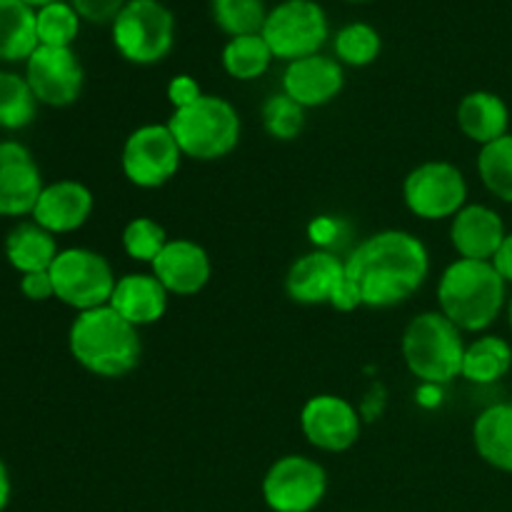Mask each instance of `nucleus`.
I'll list each match as a JSON object with an SVG mask.
<instances>
[{
	"mask_svg": "<svg viewBox=\"0 0 512 512\" xmlns=\"http://www.w3.org/2000/svg\"><path fill=\"white\" fill-rule=\"evenodd\" d=\"M430 273L423 240L408 230H380L345 260V278L358 305L393 308L405 303Z\"/></svg>",
	"mask_w": 512,
	"mask_h": 512,
	"instance_id": "1",
	"label": "nucleus"
},
{
	"mask_svg": "<svg viewBox=\"0 0 512 512\" xmlns=\"http://www.w3.org/2000/svg\"><path fill=\"white\" fill-rule=\"evenodd\" d=\"M508 303V283L490 260L458 258L438 285L440 313L463 333H480L498 320Z\"/></svg>",
	"mask_w": 512,
	"mask_h": 512,
	"instance_id": "2",
	"label": "nucleus"
},
{
	"mask_svg": "<svg viewBox=\"0 0 512 512\" xmlns=\"http://www.w3.org/2000/svg\"><path fill=\"white\" fill-rule=\"evenodd\" d=\"M68 348L75 363L98 378H123L135 370L143 353L138 328L110 305L78 313L70 325Z\"/></svg>",
	"mask_w": 512,
	"mask_h": 512,
	"instance_id": "3",
	"label": "nucleus"
},
{
	"mask_svg": "<svg viewBox=\"0 0 512 512\" xmlns=\"http://www.w3.org/2000/svg\"><path fill=\"white\" fill-rule=\"evenodd\" d=\"M403 358L425 385H448L463 373L465 340L443 313H420L403 333Z\"/></svg>",
	"mask_w": 512,
	"mask_h": 512,
	"instance_id": "4",
	"label": "nucleus"
},
{
	"mask_svg": "<svg viewBox=\"0 0 512 512\" xmlns=\"http://www.w3.org/2000/svg\"><path fill=\"white\" fill-rule=\"evenodd\" d=\"M168 128L183 155L195 160H220L238 145L240 115L225 98L203 93L188 108L173 110Z\"/></svg>",
	"mask_w": 512,
	"mask_h": 512,
	"instance_id": "5",
	"label": "nucleus"
},
{
	"mask_svg": "<svg viewBox=\"0 0 512 512\" xmlns=\"http://www.w3.org/2000/svg\"><path fill=\"white\" fill-rule=\"evenodd\" d=\"M113 45L128 63L155 65L175 43V18L160 0H128L113 20Z\"/></svg>",
	"mask_w": 512,
	"mask_h": 512,
	"instance_id": "6",
	"label": "nucleus"
},
{
	"mask_svg": "<svg viewBox=\"0 0 512 512\" xmlns=\"http://www.w3.org/2000/svg\"><path fill=\"white\" fill-rule=\"evenodd\" d=\"M260 35L273 50V58L293 63L320 53L330 38V23L323 5L315 0H283L268 10Z\"/></svg>",
	"mask_w": 512,
	"mask_h": 512,
	"instance_id": "7",
	"label": "nucleus"
},
{
	"mask_svg": "<svg viewBox=\"0 0 512 512\" xmlns=\"http://www.w3.org/2000/svg\"><path fill=\"white\" fill-rule=\"evenodd\" d=\"M55 298L78 313L103 308L113 298L118 278L108 260L88 248H65L50 265Z\"/></svg>",
	"mask_w": 512,
	"mask_h": 512,
	"instance_id": "8",
	"label": "nucleus"
},
{
	"mask_svg": "<svg viewBox=\"0 0 512 512\" xmlns=\"http://www.w3.org/2000/svg\"><path fill=\"white\" fill-rule=\"evenodd\" d=\"M328 493V475L308 455L275 460L263 478V500L273 512H313Z\"/></svg>",
	"mask_w": 512,
	"mask_h": 512,
	"instance_id": "9",
	"label": "nucleus"
},
{
	"mask_svg": "<svg viewBox=\"0 0 512 512\" xmlns=\"http://www.w3.org/2000/svg\"><path fill=\"white\" fill-rule=\"evenodd\" d=\"M405 205L423 220L455 218L468 200V183L460 168L445 160H430L410 170L403 183Z\"/></svg>",
	"mask_w": 512,
	"mask_h": 512,
	"instance_id": "10",
	"label": "nucleus"
},
{
	"mask_svg": "<svg viewBox=\"0 0 512 512\" xmlns=\"http://www.w3.org/2000/svg\"><path fill=\"white\" fill-rule=\"evenodd\" d=\"M180 160H183V150L170 133L168 123L140 125L128 135L123 155H120L125 178L145 190L160 188L170 178H175Z\"/></svg>",
	"mask_w": 512,
	"mask_h": 512,
	"instance_id": "11",
	"label": "nucleus"
},
{
	"mask_svg": "<svg viewBox=\"0 0 512 512\" xmlns=\"http://www.w3.org/2000/svg\"><path fill=\"white\" fill-rule=\"evenodd\" d=\"M25 80L40 105L68 108L83 93L85 73L73 48H50L38 45L25 60Z\"/></svg>",
	"mask_w": 512,
	"mask_h": 512,
	"instance_id": "12",
	"label": "nucleus"
},
{
	"mask_svg": "<svg viewBox=\"0 0 512 512\" xmlns=\"http://www.w3.org/2000/svg\"><path fill=\"white\" fill-rule=\"evenodd\" d=\"M300 428L310 445L325 453H345L360 438V415L338 395H315L303 405Z\"/></svg>",
	"mask_w": 512,
	"mask_h": 512,
	"instance_id": "13",
	"label": "nucleus"
},
{
	"mask_svg": "<svg viewBox=\"0 0 512 512\" xmlns=\"http://www.w3.org/2000/svg\"><path fill=\"white\" fill-rule=\"evenodd\" d=\"M285 290L298 305H333L338 308L345 290V260L330 250H313L295 260L285 278Z\"/></svg>",
	"mask_w": 512,
	"mask_h": 512,
	"instance_id": "14",
	"label": "nucleus"
},
{
	"mask_svg": "<svg viewBox=\"0 0 512 512\" xmlns=\"http://www.w3.org/2000/svg\"><path fill=\"white\" fill-rule=\"evenodd\" d=\"M43 188V175L33 153L18 140H0V215H33Z\"/></svg>",
	"mask_w": 512,
	"mask_h": 512,
	"instance_id": "15",
	"label": "nucleus"
},
{
	"mask_svg": "<svg viewBox=\"0 0 512 512\" xmlns=\"http://www.w3.org/2000/svg\"><path fill=\"white\" fill-rule=\"evenodd\" d=\"M345 85L343 65L338 58L315 53L288 63L283 73V93L303 108H320L340 95Z\"/></svg>",
	"mask_w": 512,
	"mask_h": 512,
	"instance_id": "16",
	"label": "nucleus"
},
{
	"mask_svg": "<svg viewBox=\"0 0 512 512\" xmlns=\"http://www.w3.org/2000/svg\"><path fill=\"white\" fill-rule=\"evenodd\" d=\"M93 213V193L78 180H55L45 185L30 218L53 235L83 228Z\"/></svg>",
	"mask_w": 512,
	"mask_h": 512,
	"instance_id": "17",
	"label": "nucleus"
},
{
	"mask_svg": "<svg viewBox=\"0 0 512 512\" xmlns=\"http://www.w3.org/2000/svg\"><path fill=\"white\" fill-rule=\"evenodd\" d=\"M153 275L173 295H195L208 285L210 258L193 240H168L163 253L153 260Z\"/></svg>",
	"mask_w": 512,
	"mask_h": 512,
	"instance_id": "18",
	"label": "nucleus"
},
{
	"mask_svg": "<svg viewBox=\"0 0 512 512\" xmlns=\"http://www.w3.org/2000/svg\"><path fill=\"white\" fill-rule=\"evenodd\" d=\"M505 235L503 218L488 205H465L450 225L453 248L468 260H493Z\"/></svg>",
	"mask_w": 512,
	"mask_h": 512,
	"instance_id": "19",
	"label": "nucleus"
},
{
	"mask_svg": "<svg viewBox=\"0 0 512 512\" xmlns=\"http://www.w3.org/2000/svg\"><path fill=\"white\" fill-rule=\"evenodd\" d=\"M168 290L163 288L155 275L130 273L115 283L110 308L123 315L130 325L143 328V325L158 323L168 310Z\"/></svg>",
	"mask_w": 512,
	"mask_h": 512,
	"instance_id": "20",
	"label": "nucleus"
},
{
	"mask_svg": "<svg viewBox=\"0 0 512 512\" xmlns=\"http://www.w3.org/2000/svg\"><path fill=\"white\" fill-rule=\"evenodd\" d=\"M510 110L500 95L490 90H475L468 93L458 105V128L473 143L483 145L495 143L498 138L508 135Z\"/></svg>",
	"mask_w": 512,
	"mask_h": 512,
	"instance_id": "21",
	"label": "nucleus"
},
{
	"mask_svg": "<svg viewBox=\"0 0 512 512\" xmlns=\"http://www.w3.org/2000/svg\"><path fill=\"white\" fill-rule=\"evenodd\" d=\"M473 443L490 468L512 473V403L490 405L478 415Z\"/></svg>",
	"mask_w": 512,
	"mask_h": 512,
	"instance_id": "22",
	"label": "nucleus"
},
{
	"mask_svg": "<svg viewBox=\"0 0 512 512\" xmlns=\"http://www.w3.org/2000/svg\"><path fill=\"white\" fill-rule=\"evenodd\" d=\"M58 253L60 250L58 243H55V235L40 228L35 220L18 223L5 238V258H8L10 268L18 270L20 275L50 270Z\"/></svg>",
	"mask_w": 512,
	"mask_h": 512,
	"instance_id": "23",
	"label": "nucleus"
},
{
	"mask_svg": "<svg viewBox=\"0 0 512 512\" xmlns=\"http://www.w3.org/2000/svg\"><path fill=\"white\" fill-rule=\"evenodd\" d=\"M38 45L35 10L20 0H0V63L28 60Z\"/></svg>",
	"mask_w": 512,
	"mask_h": 512,
	"instance_id": "24",
	"label": "nucleus"
},
{
	"mask_svg": "<svg viewBox=\"0 0 512 512\" xmlns=\"http://www.w3.org/2000/svg\"><path fill=\"white\" fill-rule=\"evenodd\" d=\"M510 368L512 348L508 340L500 338V335H483V338L465 345L463 373H460V378L478 385H490L505 378L510 373Z\"/></svg>",
	"mask_w": 512,
	"mask_h": 512,
	"instance_id": "25",
	"label": "nucleus"
},
{
	"mask_svg": "<svg viewBox=\"0 0 512 512\" xmlns=\"http://www.w3.org/2000/svg\"><path fill=\"white\" fill-rule=\"evenodd\" d=\"M270 63H273V50L268 48L260 33L230 38L223 48L225 73L243 83L260 78L270 68Z\"/></svg>",
	"mask_w": 512,
	"mask_h": 512,
	"instance_id": "26",
	"label": "nucleus"
},
{
	"mask_svg": "<svg viewBox=\"0 0 512 512\" xmlns=\"http://www.w3.org/2000/svg\"><path fill=\"white\" fill-rule=\"evenodd\" d=\"M38 98L25 75L0 70V130H23L38 115Z\"/></svg>",
	"mask_w": 512,
	"mask_h": 512,
	"instance_id": "27",
	"label": "nucleus"
},
{
	"mask_svg": "<svg viewBox=\"0 0 512 512\" xmlns=\"http://www.w3.org/2000/svg\"><path fill=\"white\" fill-rule=\"evenodd\" d=\"M478 173L495 198L512 205V133L480 148Z\"/></svg>",
	"mask_w": 512,
	"mask_h": 512,
	"instance_id": "28",
	"label": "nucleus"
},
{
	"mask_svg": "<svg viewBox=\"0 0 512 512\" xmlns=\"http://www.w3.org/2000/svg\"><path fill=\"white\" fill-rule=\"evenodd\" d=\"M213 20L230 38L260 33L268 18L265 0H210Z\"/></svg>",
	"mask_w": 512,
	"mask_h": 512,
	"instance_id": "29",
	"label": "nucleus"
},
{
	"mask_svg": "<svg viewBox=\"0 0 512 512\" xmlns=\"http://www.w3.org/2000/svg\"><path fill=\"white\" fill-rule=\"evenodd\" d=\"M335 55L340 65H353V68H365L375 63L383 48L378 30L368 23H348L338 30L333 40Z\"/></svg>",
	"mask_w": 512,
	"mask_h": 512,
	"instance_id": "30",
	"label": "nucleus"
},
{
	"mask_svg": "<svg viewBox=\"0 0 512 512\" xmlns=\"http://www.w3.org/2000/svg\"><path fill=\"white\" fill-rule=\"evenodd\" d=\"M35 23H38V43L50 48H70L80 33V15L68 0L35 10Z\"/></svg>",
	"mask_w": 512,
	"mask_h": 512,
	"instance_id": "31",
	"label": "nucleus"
},
{
	"mask_svg": "<svg viewBox=\"0 0 512 512\" xmlns=\"http://www.w3.org/2000/svg\"><path fill=\"white\" fill-rule=\"evenodd\" d=\"M168 245V235L160 223L150 218H135L123 230V250L133 260L140 263H153L163 248Z\"/></svg>",
	"mask_w": 512,
	"mask_h": 512,
	"instance_id": "32",
	"label": "nucleus"
},
{
	"mask_svg": "<svg viewBox=\"0 0 512 512\" xmlns=\"http://www.w3.org/2000/svg\"><path fill=\"white\" fill-rule=\"evenodd\" d=\"M263 125L278 140L298 138L305 128V108L285 93L270 95L263 105Z\"/></svg>",
	"mask_w": 512,
	"mask_h": 512,
	"instance_id": "33",
	"label": "nucleus"
},
{
	"mask_svg": "<svg viewBox=\"0 0 512 512\" xmlns=\"http://www.w3.org/2000/svg\"><path fill=\"white\" fill-rule=\"evenodd\" d=\"M75 8V13L80 15V20H88V23L105 25L118 18L120 10L128 5V0H68Z\"/></svg>",
	"mask_w": 512,
	"mask_h": 512,
	"instance_id": "34",
	"label": "nucleus"
},
{
	"mask_svg": "<svg viewBox=\"0 0 512 512\" xmlns=\"http://www.w3.org/2000/svg\"><path fill=\"white\" fill-rule=\"evenodd\" d=\"M200 95H203V90H200L198 80L190 78V75H175L168 83V100L173 103L175 110L188 108V105H193Z\"/></svg>",
	"mask_w": 512,
	"mask_h": 512,
	"instance_id": "35",
	"label": "nucleus"
},
{
	"mask_svg": "<svg viewBox=\"0 0 512 512\" xmlns=\"http://www.w3.org/2000/svg\"><path fill=\"white\" fill-rule=\"evenodd\" d=\"M20 293H23V298L33 300V303H43V300L55 298V288L48 270L20 275Z\"/></svg>",
	"mask_w": 512,
	"mask_h": 512,
	"instance_id": "36",
	"label": "nucleus"
},
{
	"mask_svg": "<svg viewBox=\"0 0 512 512\" xmlns=\"http://www.w3.org/2000/svg\"><path fill=\"white\" fill-rule=\"evenodd\" d=\"M490 263H493V268L498 270L500 278H503L508 285H512V233L505 235L503 245H500L498 253H495V258L490 260Z\"/></svg>",
	"mask_w": 512,
	"mask_h": 512,
	"instance_id": "37",
	"label": "nucleus"
},
{
	"mask_svg": "<svg viewBox=\"0 0 512 512\" xmlns=\"http://www.w3.org/2000/svg\"><path fill=\"white\" fill-rule=\"evenodd\" d=\"M10 493H13V485H10V473L5 468V463L0 460V512L8 508Z\"/></svg>",
	"mask_w": 512,
	"mask_h": 512,
	"instance_id": "38",
	"label": "nucleus"
},
{
	"mask_svg": "<svg viewBox=\"0 0 512 512\" xmlns=\"http://www.w3.org/2000/svg\"><path fill=\"white\" fill-rule=\"evenodd\" d=\"M20 3L30 5L33 10H40V8H45V5H50V3H60V0H20Z\"/></svg>",
	"mask_w": 512,
	"mask_h": 512,
	"instance_id": "39",
	"label": "nucleus"
},
{
	"mask_svg": "<svg viewBox=\"0 0 512 512\" xmlns=\"http://www.w3.org/2000/svg\"><path fill=\"white\" fill-rule=\"evenodd\" d=\"M508 323H510V328H512V298L508 300Z\"/></svg>",
	"mask_w": 512,
	"mask_h": 512,
	"instance_id": "40",
	"label": "nucleus"
},
{
	"mask_svg": "<svg viewBox=\"0 0 512 512\" xmlns=\"http://www.w3.org/2000/svg\"><path fill=\"white\" fill-rule=\"evenodd\" d=\"M350 3H368V0H350Z\"/></svg>",
	"mask_w": 512,
	"mask_h": 512,
	"instance_id": "41",
	"label": "nucleus"
}]
</instances>
